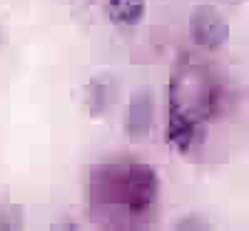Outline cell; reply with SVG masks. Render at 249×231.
I'll return each mask as SVG.
<instances>
[{
  "instance_id": "7",
  "label": "cell",
  "mask_w": 249,
  "mask_h": 231,
  "mask_svg": "<svg viewBox=\"0 0 249 231\" xmlns=\"http://www.w3.org/2000/svg\"><path fill=\"white\" fill-rule=\"evenodd\" d=\"M28 214L25 206L18 201H0V231H18L25 229Z\"/></svg>"
},
{
  "instance_id": "1",
  "label": "cell",
  "mask_w": 249,
  "mask_h": 231,
  "mask_svg": "<svg viewBox=\"0 0 249 231\" xmlns=\"http://www.w3.org/2000/svg\"><path fill=\"white\" fill-rule=\"evenodd\" d=\"M90 209L110 226L142 224L160 201V177L137 159H112L95 166L88 184Z\"/></svg>"
},
{
  "instance_id": "11",
  "label": "cell",
  "mask_w": 249,
  "mask_h": 231,
  "mask_svg": "<svg viewBox=\"0 0 249 231\" xmlns=\"http://www.w3.org/2000/svg\"><path fill=\"white\" fill-rule=\"evenodd\" d=\"M3 43H5V35H3V25H0V48H3Z\"/></svg>"
},
{
  "instance_id": "6",
  "label": "cell",
  "mask_w": 249,
  "mask_h": 231,
  "mask_svg": "<svg viewBox=\"0 0 249 231\" xmlns=\"http://www.w3.org/2000/svg\"><path fill=\"white\" fill-rule=\"evenodd\" d=\"M147 15V0H105V17L115 28H135Z\"/></svg>"
},
{
  "instance_id": "5",
  "label": "cell",
  "mask_w": 249,
  "mask_h": 231,
  "mask_svg": "<svg viewBox=\"0 0 249 231\" xmlns=\"http://www.w3.org/2000/svg\"><path fill=\"white\" fill-rule=\"evenodd\" d=\"M117 99V80L110 72L92 75L82 87V107L90 119H105Z\"/></svg>"
},
{
  "instance_id": "10",
  "label": "cell",
  "mask_w": 249,
  "mask_h": 231,
  "mask_svg": "<svg viewBox=\"0 0 249 231\" xmlns=\"http://www.w3.org/2000/svg\"><path fill=\"white\" fill-rule=\"evenodd\" d=\"M55 226H60V229H77V224H75L72 219H62V221H57Z\"/></svg>"
},
{
  "instance_id": "4",
  "label": "cell",
  "mask_w": 249,
  "mask_h": 231,
  "mask_svg": "<svg viewBox=\"0 0 249 231\" xmlns=\"http://www.w3.org/2000/svg\"><path fill=\"white\" fill-rule=\"evenodd\" d=\"M157 119V102L150 87H140L130 95L127 107L122 117V132L130 144H142L155 130Z\"/></svg>"
},
{
  "instance_id": "3",
  "label": "cell",
  "mask_w": 249,
  "mask_h": 231,
  "mask_svg": "<svg viewBox=\"0 0 249 231\" xmlns=\"http://www.w3.org/2000/svg\"><path fill=\"white\" fill-rule=\"evenodd\" d=\"M187 30H190L192 45L204 52H217L230 43V23L214 3L195 5L187 17Z\"/></svg>"
},
{
  "instance_id": "2",
  "label": "cell",
  "mask_w": 249,
  "mask_h": 231,
  "mask_svg": "<svg viewBox=\"0 0 249 231\" xmlns=\"http://www.w3.org/2000/svg\"><path fill=\"white\" fill-rule=\"evenodd\" d=\"M219 107V87L202 65L182 60L167 85V122L164 142L182 157L197 152L204 142V127Z\"/></svg>"
},
{
  "instance_id": "9",
  "label": "cell",
  "mask_w": 249,
  "mask_h": 231,
  "mask_svg": "<svg viewBox=\"0 0 249 231\" xmlns=\"http://www.w3.org/2000/svg\"><path fill=\"white\" fill-rule=\"evenodd\" d=\"M214 5H219V8H239V5H244L247 0H212Z\"/></svg>"
},
{
  "instance_id": "8",
  "label": "cell",
  "mask_w": 249,
  "mask_h": 231,
  "mask_svg": "<svg viewBox=\"0 0 249 231\" xmlns=\"http://www.w3.org/2000/svg\"><path fill=\"white\" fill-rule=\"evenodd\" d=\"M172 229H182V231H197V229H212V221L199 212H184L172 221Z\"/></svg>"
}]
</instances>
